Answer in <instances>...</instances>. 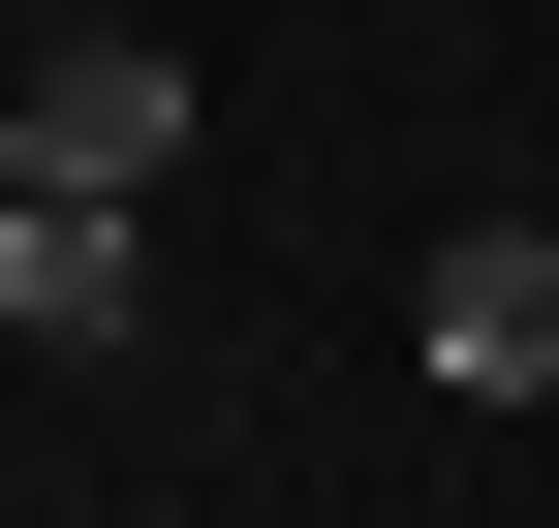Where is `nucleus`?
Masks as SVG:
<instances>
[{
  "label": "nucleus",
  "instance_id": "nucleus-1",
  "mask_svg": "<svg viewBox=\"0 0 559 528\" xmlns=\"http://www.w3.org/2000/svg\"><path fill=\"white\" fill-rule=\"evenodd\" d=\"M0 94H32V187H156V156H187V62H156V32H32Z\"/></svg>",
  "mask_w": 559,
  "mask_h": 528
},
{
  "label": "nucleus",
  "instance_id": "nucleus-2",
  "mask_svg": "<svg viewBox=\"0 0 559 528\" xmlns=\"http://www.w3.org/2000/svg\"><path fill=\"white\" fill-rule=\"evenodd\" d=\"M436 405H559V218H466L436 249Z\"/></svg>",
  "mask_w": 559,
  "mask_h": 528
},
{
  "label": "nucleus",
  "instance_id": "nucleus-3",
  "mask_svg": "<svg viewBox=\"0 0 559 528\" xmlns=\"http://www.w3.org/2000/svg\"><path fill=\"white\" fill-rule=\"evenodd\" d=\"M124 280H156V187H0V311L32 343H124Z\"/></svg>",
  "mask_w": 559,
  "mask_h": 528
},
{
  "label": "nucleus",
  "instance_id": "nucleus-4",
  "mask_svg": "<svg viewBox=\"0 0 559 528\" xmlns=\"http://www.w3.org/2000/svg\"><path fill=\"white\" fill-rule=\"evenodd\" d=\"M0 187H32V94H0Z\"/></svg>",
  "mask_w": 559,
  "mask_h": 528
}]
</instances>
